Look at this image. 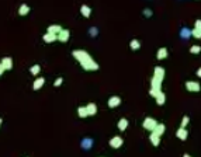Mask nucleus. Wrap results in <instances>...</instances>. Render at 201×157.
Masks as SVG:
<instances>
[{"instance_id":"dca6fc26","label":"nucleus","mask_w":201,"mask_h":157,"mask_svg":"<svg viewBox=\"0 0 201 157\" xmlns=\"http://www.w3.org/2000/svg\"><path fill=\"white\" fill-rule=\"evenodd\" d=\"M151 88H155V90H159L160 91V87H162V80H159L158 77H152V81H151Z\"/></svg>"},{"instance_id":"473e14b6","label":"nucleus","mask_w":201,"mask_h":157,"mask_svg":"<svg viewBox=\"0 0 201 157\" xmlns=\"http://www.w3.org/2000/svg\"><path fill=\"white\" fill-rule=\"evenodd\" d=\"M143 16L145 17H152V10H151V9H143Z\"/></svg>"},{"instance_id":"ddd939ff","label":"nucleus","mask_w":201,"mask_h":157,"mask_svg":"<svg viewBox=\"0 0 201 157\" xmlns=\"http://www.w3.org/2000/svg\"><path fill=\"white\" fill-rule=\"evenodd\" d=\"M44 84H45V79L44 77H38L37 80H34V83H32V90H39Z\"/></svg>"},{"instance_id":"423d86ee","label":"nucleus","mask_w":201,"mask_h":157,"mask_svg":"<svg viewBox=\"0 0 201 157\" xmlns=\"http://www.w3.org/2000/svg\"><path fill=\"white\" fill-rule=\"evenodd\" d=\"M186 88H187L189 91L198 93L200 91V83H198V81H187V83H186Z\"/></svg>"},{"instance_id":"5701e85b","label":"nucleus","mask_w":201,"mask_h":157,"mask_svg":"<svg viewBox=\"0 0 201 157\" xmlns=\"http://www.w3.org/2000/svg\"><path fill=\"white\" fill-rule=\"evenodd\" d=\"M128 128V119L127 118H121L118 121V129L120 130H125Z\"/></svg>"},{"instance_id":"a211bd4d","label":"nucleus","mask_w":201,"mask_h":157,"mask_svg":"<svg viewBox=\"0 0 201 157\" xmlns=\"http://www.w3.org/2000/svg\"><path fill=\"white\" fill-rule=\"evenodd\" d=\"M153 76H155V77H158L159 80H163V77H164V70H163V67H160V66H156V67H155Z\"/></svg>"},{"instance_id":"aec40b11","label":"nucleus","mask_w":201,"mask_h":157,"mask_svg":"<svg viewBox=\"0 0 201 157\" xmlns=\"http://www.w3.org/2000/svg\"><path fill=\"white\" fill-rule=\"evenodd\" d=\"M42 39L45 41V42L51 43V42H53V41H56V35H55V34H51V33H47L42 37Z\"/></svg>"},{"instance_id":"4c0bfd02","label":"nucleus","mask_w":201,"mask_h":157,"mask_svg":"<svg viewBox=\"0 0 201 157\" xmlns=\"http://www.w3.org/2000/svg\"><path fill=\"white\" fill-rule=\"evenodd\" d=\"M1 124H3V119L0 118V126H1Z\"/></svg>"},{"instance_id":"f8f14e48","label":"nucleus","mask_w":201,"mask_h":157,"mask_svg":"<svg viewBox=\"0 0 201 157\" xmlns=\"http://www.w3.org/2000/svg\"><path fill=\"white\" fill-rule=\"evenodd\" d=\"M80 146L83 147L85 150H89V149H91V146H93V139H90V137H85L83 140L80 142Z\"/></svg>"},{"instance_id":"4468645a","label":"nucleus","mask_w":201,"mask_h":157,"mask_svg":"<svg viewBox=\"0 0 201 157\" xmlns=\"http://www.w3.org/2000/svg\"><path fill=\"white\" fill-rule=\"evenodd\" d=\"M0 63L3 65V67H4L6 70H11L13 69V60H11V58H3V60Z\"/></svg>"},{"instance_id":"f3484780","label":"nucleus","mask_w":201,"mask_h":157,"mask_svg":"<svg viewBox=\"0 0 201 157\" xmlns=\"http://www.w3.org/2000/svg\"><path fill=\"white\" fill-rule=\"evenodd\" d=\"M30 10H31L30 6L26 4V3H23V4L18 7V14H20V16H27V14L30 13Z\"/></svg>"},{"instance_id":"cd10ccee","label":"nucleus","mask_w":201,"mask_h":157,"mask_svg":"<svg viewBox=\"0 0 201 157\" xmlns=\"http://www.w3.org/2000/svg\"><path fill=\"white\" fill-rule=\"evenodd\" d=\"M89 35L91 37V38H96V37L99 35V28L90 27V28H89Z\"/></svg>"},{"instance_id":"9d476101","label":"nucleus","mask_w":201,"mask_h":157,"mask_svg":"<svg viewBox=\"0 0 201 157\" xmlns=\"http://www.w3.org/2000/svg\"><path fill=\"white\" fill-rule=\"evenodd\" d=\"M149 140H151V143H152L153 146L158 147L159 145H160V136L156 135L155 132H151V135H149Z\"/></svg>"},{"instance_id":"9b49d317","label":"nucleus","mask_w":201,"mask_h":157,"mask_svg":"<svg viewBox=\"0 0 201 157\" xmlns=\"http://www.w3.org/2000/svg\"><path fill=\"white\" fill-rule=\"evenodd\" d=\"M86 109H87V115L89 116H93V115L97 114V105L94 103H90L86 105Z\"/></svg>"},{"instance_id":"6ab92c4d","label":"nucleus","mask_w":201,"mask_h":157,"mask_svg":"<svg viewBox=\"0 0 201 157\" xmlns=\"http://www.w3.org/2000/svg\"><path fill=\"white\" fill-rule=\"evenodd\" d=\"M156 58H158L159 60H163L164 58H167V49L166 48H160L156 52Z\"/></svg>"},{"instance_id":"f03ea898","label":"nucleus","mask_w":201,"mask_h":157,"mask_svg":"<svg viewBox=\"0 0 201 157\" xmlns=\"http://www.w3.org/2000/svg\"><path fill=\"white\" fill-rule=\"evenodd\" d=\"M158 125V122H156V119H153V118H151V116H148V118H145L143 119V124H142V126H143V129H146V130H152L155 129V126Z\"/></svg>"},{"instance_id":"1a4fd4ad","label":"nucleus","mask_w":201,"mask_h":157,"mask_svg":"<svg viewBox=\"0 0 201 157\" xmlns=\"http://www.w3.org/2000/svg\"><path fill=\"white\" fill-rule=\"evenodd\" d=\"M176 136L179 137L180 140H186L187 136H189V132L186 130V128H181V126H180L179 129H177V132H176Z\"/></svg>"},{"instance_id":"7c9ffc66","label":"nucleus","mask_w":201,"mask_h":157,"mask_svg":"<svg viewBox=\"0 0 201 157\" xmlns=\"http://www.w3.org/2000/svg\"><path fill=\"white\" fill-rule=\"evenodd\" d=\"M189 121H190V118H189L187 115H186V116H183V121H181V125H180V126H181V128H186V126H187V124H189Z\"/></svg>"},{"instance_id":"f704fd0d","label":"nucleus","mask_w":201,"mask_h":157,"mask_svg":"<svg viewBox=\"0 0 201 157\" xmlns=\"http://www.w3.org/2000/svg\"><path fill=\"white\" fill-rule=\"evenodd\" d=\"M194 28H197V30H200V31H201V20H196Z\"/></svg>"},{"instance_id":"20e7f679","label":"nucleus","mask_w":201,"mask_h":157,"mask_svg":"<svg viewBox=\"0 0 201 157\" xmlns=\"http://www.w3.org/2000/svg\"><path fill=\"white\" fill-rule=\"evenodd\" d=\"M110 146L113 147V149H120V147L122 146V143H124V140H122L121 136H113V139H110Z\"/></svg>"},{"instance_id":"393cba45","label":"nucleus","mask_w":201,"mask_h":157,"mask_svg":"<svg viewBox=\"0 0 201 157\" xmlns=\"http://www.w3.org/2000/svg\"><path fill=\"white\" fill-rule=\"evenodd\" d=\"M129 46H131L132 51H138V49L141 48V42H139L138 39H132V41L129 42Z\"/></svg>"},{"instance_id":"c756f323","label":"nucleus","mask_w":201,"mask_h":157,"mask_svg":"<svg viewBox=\"0 0 201 157\" xmlns=\"http://www.w3.org/2000/svg\"><path fill=\"white\" fill-rule=\"evenodd\" d=\"M191 35L197 39H201V31L200 30H197V28H193V30H191Z\"/></svg>"},{"instance_id":"58836bf2","label":"nucleus","mask_w":201,"mask_h":157,"mask_svg":"<svg viewBox=\"0 0 201 157\" xmlns=\"http://www.w3.org/2000/svg\"><path fill=\"white\" fill-rule=\"evenodd\" d=\"M183 157H191V156H190V154H184V156H183Z\"/></svg>"},{"instance_id":"f257e3e1","label":"nucleus","mask_w":201,"mask_h":157,"mask_svg":"<svg viewBox=\"0 0 201 157\" xmlns=\"http://www.w3.org/2000/svg\"><path fill=\"white\" fill-rule=\"evenodd\" d=\"M80 65H82V67H83L85 70H97V69H99V65L93 60L91 56H89V58L85 59L83 62H80Z\"/></svg>"},{"instance_id":"c85d7f7f","label":"nucleus","mask_w":201,"mask_h":157,"mask_svg":"<svg viewBox=\"0 0 201 157\" xmlns=\"http://www.w3.org/2000/svg\"><path fill=\"white\" fill-rule=\"evenodd\" d=\"M201 52V46L200 45H193L190 48V54H194V55H197V54H200Z\"/></svg>"},{"instance_id":"e433bc0d","label":"nucleus","mask_w":201,"mask_h":157,"mask_svg":"<svg viewBox=\"0 0 201 157\" xmlns=\"http://www.w3.org/2000/svg\"><path fill=\"white\" fill-rule=\"evenodd\" d=\"M197 76L201 77V67H198V70H197Z\"/></svg>"},{"instance_id":"6e6552de","label":"nucleus","mask_w":201,"mask_h":157,"mask_svg":"<svg viewBox=\"0 0 201 157\" xmlns=\"http://www.w3.org/2000/svg\"><path fill=\"white\" fill-rule=\"evenodd\" d=\"M191 37V30L187 27H183L180 30V38L183 39V41H187V39Z\"/></svg>"},{"instance_id":"b1692460","label":"nucleus","mask_w":201,"mask_h":157,"mask_svg":"<svg viewBox=\"0 0 201 157\" xmlns=\"http://www.w3.org/2000/svg\"><path fill=\"white\" fill-rule=\"evenodd\" d=\"M61 30H62V27H61V25H49V27H48V31H47V33H51V34H55V35H58Z\"/></svg>"},{"instance_id":"4be33fe9","label":"nucleus","mask_w":201,"mask_h":157,"mask_svg":"<svg viewBox=\"0 0 201 157\" xmlns=\"http://www.w3.org/2000/svg\"><path fill=\"white\" fill-rule=\"evenodd\" d=\"M155 98H156V104H158V105H163L164 101H166V96H164V93H162V91H159V94Z\"/></svg>"},{"instance_id":"2f4dec72","label":"nucleus","mask_w":201,"mask_h":157,"mask_svg":"<svg viewBox=\"0 0 201 157\" xmlns=\"http://www.w3.org/2000/svg\"><path fill=\"white\" fill-rule=\"evenodd\" d=\"M62 81H64V79H62V77H58L56 80L53 81V86H55V87H59L61 84H62Z\"/></svg>"},{"instance_id":"0eeeda50","label":"nucleus","mask_w":201,"mask_h":157,"mask_svg":"<svg viewBox=\"0 0 201 157\" xmlns=\"http://www.w3.org/2000/svg\"><path fill=\"white\" fill-rule=\"evenodd\" d=\"M120 104H121V98L118 96H113V97L108 98V107L110 108H117Z\"/></svg>"},{"instance_id":"7ed1b4c3","label":"nucleus","mask_w":201,"mask_h":157,"mask_svg":"<svg viewBox=\"0 0 201 157\" xmlns=\"http://www.w3.org/2000/svg\"><path fill=\"white\" fill-rule=\"evenodd\" d=\"M73 56H75V59L80 63V62H83L85 59H87L90 55L87 54L86 51H82V49H80V51H73Z\"/></svg>"},{"instance_id":"412c9836","label":"nucleus","mask_w":201,"mask_h":157,"mask_svg":"<svg viewBox=\"0 0 201 157\" xmlns=\"http://www.w3.org/2000/svg\"><path fill=\"white\" fill-rule=\"evenodd\" d=\"M164 129H166V128H164L163 124H158L156 126H155V129L152 130V132H155V133H156V135H159V136H162L164 133Z\"/></svg>"},{"instance_id":"39448f33","label":"nucleus","mask_w":201,"mask_h":157,"mask_svg":"<svg viewBox=\"0 0 201 157\" xmlns=\"http://www.w3.org/2000/svg\"><path fill=\"white\" fill-rule=\"evenodd\" d=\"M69 37H70L69 30H64V28H62V30L59 31V34L56 35V39H58V41H61V42H68Z\"/></svg>"},{"instance_id":"bb28decb","label":"nucleus","mask_w":201,"mask_h":157,"mask_svg":"<svg viewBox=\"0 0 201 157\" xmlns=\"http://www.w3.org/2000/svg\"><path fill=\"white\" fill-rule=\"evenodd\" d=\"M39 72H41L39 65H34V66H31V67H30V73H31V75H34V76H37Z\"/></svg>"},{"instance_id":"72a5a7b5","label":"nucleus","mask_w":201,"mask_h":157,"mask_svg":"<svg viewBox=\"0 0 201 157\" xmlns=\"http://www.w3.org/2000/svg\"><path fill=\"white\" fill-rule=\"evenodd\" d=\"M149 94L152 96V97H156L159 94V90H155V88H151V91H149Z\"/></svg>"},{"instance_id":"a878e982","label":"nucleus","mask_w":201,"mask_h":157,"mask_svg":"<svg viewBox=\"0 0 201 157\" xmlns=\"http://www.w3.org/2000/svg\"><path fill=\"white\" fill-rule=\"evenodd\" d=\"M77 115H79L80 118L89 116V115H87V109H86V107H79V108H77Z\"/></svg>"},{"instance_id":"c9c22d12","label":"nucleus","mask_w":201,"mask_h":157,"mask_svg":"<svg viewBox=\"0 0 201 157\" xmlns=\"http://www.w3.org/2000/svg\"><path fill=\"white\" fill-rule=\"evenodd\" d=\"M4 72H6V69H4V67H3V65L0 63V76H1V75H3Z\"/></svg>"},{"instance_id":"2eb2a0df","label":"nucleus","mask_w":201,"mask_h":157,"mask_svg":"<svg viewBox=\"0 0 201 157\" xmlns=\"http://www.w3.org/2000/svg\"><path fill=\"white\" fill-rule=\"evenodd\" d=\"M80 13H82V16L83 17L89 18V17L91 16V9H90L87 4H83L82 7H80Z\"/></svg>"}]
</instances>
